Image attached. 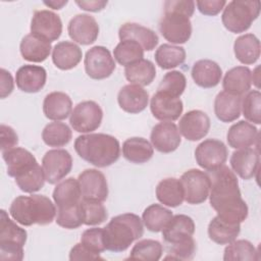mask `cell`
<instances>
[{
    "label": "cell",
    "mask_w": 261,
    "mask_h": 261,
    "mask_svg": "<svg viewBox=\"0 0 261 261\" xmlns=\"http://www.w3.org/2000/svg\"><path fill=\"white\" fill-rule=\"evenodd\" d=\"M211 173V188L208 196L211 207L224 220L233 223L245 221L249 209L242 198L236 173L225 165Z\"/></svg>",
    "instance_id": "obj_1"
},
{
    "label": "cell",
    "mask_w": 261,
    "mask_h": 261,
    "mask_svg": "<svg viewBox=\"0 0 261 261\" xmlns=\"http://www.w3.org/2000/svg\"><path fill=\"white\" fill-rule=\"evenodd\" d=\"M164 14L159 21V31L171 44H185L192 36L190 17L195 11L192 0H167L163 3Z\"/></svg>",
    "instance_id": "obj_2"
},
{
    "label": "cell",
    "mask_w": 261,
    "mask_h": 261,
    "mask_svg": "<svg viewBox=\"0 0 261 261\" xmlns=\"http://www.w3.org/2000/svg\"><path fill=\"white\" fill-rule=\"evenodd\" d=\"M77 155L96 167H107L115 163L120 156L118 140L107 134H86L74 141Z\"/></svg>",
    "instance_id": "obj_3"
},
{
    "label": "cell",
    "mask_w": 261,
    "mask_h": 261,
    "mask_svg": "<svg viewBox=\"0 0 261 261\" xmlns=\"http://www.w3.org/2000/svg\"><path fill=\"white\" fill-rule=\"evenodd\" d=\"M56 213L57 210L53 202L43 195L18 196L9 207L10 216L23 226L50 224Z\"/></svg>",
    "instance_id": "obj_4"
},
{
    "label": "cell",
    "mask_w": 261,
    "mask_h": 261,
    "mask_svg": "<svg viewBox=\"0 0 261 261\" xmlns=\"http://www.w3.org/2000/svg\"><path fill=\"white\" fill-rule=\"evenodd\" d=\"M144 234L142 219L134 213L116 215L104 227L106 250L120 253Z\"/></svg>",
    "instance_id": "obj_5"
},
{
    "label": "cell",
    "mask_w": 261,
    "mask_h": 261,
    "mask_svg": "<svg viewBox=\"0 0 261 261\" xmlns=\"http://www.w3.org/2000/svg\"><path fill=\"white\" fill-rule=\"evenodd\" d=\"M27 230L8 217L4 209L0 211V259L2 261H20L23 259V246Z\"/></svg>",
    "instance_id": "obj_6"
},
{
    "label": "cell",
    "mask_w": 261,
    "mask_h": 261,
    "mask_svg": "<svg viewBox=\"0 0 261 261\" xmlns=\"http://www.w3.org/2000/svg\"><path fill=\"white\" fill-rule=\"evenodd\" d=\"M260 2L250 0H232L223 8L221 20L226 30L240 34L250 29L259 16Z\"/></svg>",
    "instance_id": "obj_7"
},
{
    "label": "cell",
    "mask_w": 261,
    "mask_h": 261,
    "mask_svg": "<svg viewBox=\"0 0 261 261\" xmlns=\"http://www.w3.org/2000/svg\"><path fill=\"white\" fill-rule=\"evenodd\" d=\"M185 200L192 205L204 203L210 192L211 178L208 173L197 168L185 171L180 176Z\"/></svg>",
    "instance_id": "obj_8"
},
{
    "label": "cell",
    "mask_w": 261,
    "mask_h": 261,
    "mask_svg": "<svg viewBox=\"0 0 261 261\" xmlns=\"http://www.w3.org/2000/svg\"><path fill=\"white\" fill-rule=\"evenodd\" d=\"M103 111L100 105L92 100L83 101L76 104L69 116L72 128L82 134L96 130L102 122Z\"/></svg>",
    "instance_id": "obj_9"
},
{
    "label": "cell",
    "mask_w": 261,
    "mask_h": 261,
    "mask_svg": "<svg viewBox=\"0 0 261 261\" xmlns=\"http://www.w3.org/2000/svg\"><path fill=\"white\" fill-rule=\"evenodd\" d=\"M227 155L225 144L216 139L204 140L195 150V159L198 165L210 172L223 166L227 160Z\"/></svg>",
    "instance_id": "obj_10"
},
{
    "label": "cell",
    "mask_w": 261,
    "mask_h": 261,
    "mask_svg": "<svg viewBox=\"0 0 261 261\" xmlns=\"http://www.w3.org/2000/svg\"><path fill=\"white\" fill-rule=\"evenodd\" d=\"M85 70L93 80H104L109 77L115 69V60L110 51L104 46H94L86 53Z\"/></svg>",
    "instance_id": "obj_11"
},
{
    "label": "cell",
    "mask_w": 261,
    "mask_h": 261,
    "mask_svg": "<svg viewBox=\"0 0 261 261\" xmlns=\"http://www.w3.org/2000/svg\"><path fill=\"white\" fill-rule=\"evenodd\" d=\"M46 181L50 185L63 179L72 168V158L67 150L52 149L45 153L42 159Z\"/></svg>",
    "instance_id": "obj_12"
},
{
    "label": "cell",
    "mask_w": 261,
    "mask_h": 261,
    "mask_svg": "<svg viewBox=\"0 0 261 261\" xmlns=\"http://www.w3.org/2000/svg\"><path fill=\"white\" fill-rule=\"evenodd\" d=\"M77 181L82 199L104 202L108 197V185L105 175L95 168L85 169L80 173Z\"/></svg>",
    "instance_id": "obj_13"
},
{
    "label": "cell",
    "mask_w": 261,
    "mask_h": 261,
    "mask_svg": "<svg viewBox=\"0 0 261 261\" xmlns=\"http://www.w3.org/2000/svg\"><path fill=\"white\" fill-rule=\"evenodd\" d=\"M31 33L49 42L56 41L62 33L60 16L51 10H36L31 20Z\"/></svg>",
    "instance_id": "obj_14"
},
{
    "label": "cell",
    "mask_w": 261,
    "mask_h": 261,
    "mask_svg": "<svg viewBox=\"0 0 261 261\" xmlns=\"http://www.w3.org/2000/svg\"><path fill=\"white\" fill-rule=\"evenodd\" d=\"M67 32L73 42L81 45H90L99 36V24L95 17L90 14H76L69 20Z\"/></svg>",
    "instance_id": "obj_15"
},
{
    "label": "cell",
    "mask_w": 261,
    "mask_h": 261,
    "mask_svg": "<svg viewBox=\"0 0 261 261\" xmlns=\"http://www.w3.org/2000/svg\"><path fill=\"white\" fill-rule=\"evenodd\" d=\"M150 140L153 148L165 154L175 151L181 142L178 127L172 121H162L154 125Z\"/></svg>",
    "instance_id": "obj_16"
},
{
    "label": "cell",
    "mask_w": 261,
    "mask_h": 261,
    "mask_svg": "<svg viewBox=\"0 0 261 261\" xmlns=\"http://www.w3.org/2000/svg\"><path fill=\"white\" fill-rule=\"evenodd\" d=\"M210 129V118L202 110L188 111L178 122V130L188 141L196 142L207 136Z\"/></svg>",
    "instance_id": "obj_17"
},
{
    "label": "cell",
    "mask_w": 261,
    "mask_h": 261,
    "mask_svg": "<svg viewBox=\"0 0 261 261\" xmlns=\"http://www.w3.org/2000/svg\"><path fill=\"white\" fill-rule=\"evenodd\" d=\"M2 158L6 163L7 174L17 178L39 166L35 156L27 149L15 147L2 152Z\"/></svg>",
    "instance_id": "obj_18"
},
{
    "label": "cell",
    "mask_w": 261,
    "mask_h": 261,
    "mask_svg": "<svg viewBox=\"0 0 261 261\" xmlns=\"http://www.w3.org/2000/svg\"><path fill=\"white\" fill-rule=\"evenodd\" d=\"M150 109L156 119L161 121H174L181 115L184 104L180 98L157 91L151 98Z\"/></svg>",
    "instance_id": "obj_19"
},
{
    "label": "cell",
    "mask_w": 261,
    "mask_h": 261,
    "mask_svg": "<svg viewBox=\"0 0 261 261\" xmlns=\"http://www.w3.org/2000/svg\"><path fill=\"white\" fill-rule=\"evenodd\" d=\"M230 166L234 173L243 179H251L259 169L260 156L257 149L243 148L234 151L229 159Z\"/></svg>",
    "instance_id": "obj_20"
},
{
    "label": "cell",
    "mask_w": 261,
    "mask_h": 261,
    "mask_svg": "<svg viewBox=\"0 0 261 261\" xmlns=\"http://www.w3.org/2000/svg\"><path fill=\"white\" fill-rule=\"evenodd\" d=\"M119 107L130 114H137L146 109L149 103V94L141 86L125 85L117 94Z\"/></svg>",
    "instance_id": "obj_21"
},
{
    "label": "cell",
    "mask_w": 261,
    "mask_h": 261,
    "mask_svg": "<svg viewBox=\"0 0 261 261\" xmlns=\"http://www.w3.org/2000/svg\"><path fill=\"white\" fill-rule=\"evenodd\" d=\"M46 80V69L40 65L24 64L17 69L15 74L17 88L25 93H38L44 88Z\"/></svg>",
    "instance_id": "obj_22"
},
{
    "label": "cell",
    "mask_w": 261,
    "mask_h": 261,
    "mask_svg": "<svg viewBox=\"0 0 261 261\" xmlns=\"http://www.w3.org/2000/svg\"><path fill=\"white\" fill-rule=\"evenodd\" d=\"M118 37L122 40H133L139 43L144 50L151 51L158 45L159 38L157 34L142 24L136 22H125L118 31Z\"/></svg>",
    "instance_id": "obj_23"
},
{
    "label": "cell",
    "mask_w": 261,
    "mask_h": 261,
    "mask_svg": "<svg viewBox=\"0 0 261 261\" xmlns=\"http://www.w3.org/2000/svg\"><path fill=\"white\" fill-rule=\"evenodd\" d=\"M192 79L195 84L204 89L216 87L221 80V67L213 60L200 59L196 61L192 67Z\"/></svg>",
    "instance_id": "obj_24"
},
{
    "label": "cell",
    "mask_w": 261,
    "mask_h": 261,
    "mask_svg": "<svg viewBox=\"0 0 261 261\" xmlns=\"http://www.w3.org/2000/svg\"><path fill=\"white\" fill-rule=\"evenodd\" d=\"M194 232V220L188 215L176 214L162 229V238L166 245H171L193 237Z\"/></svg>",
    "instance_id": "obj_25"
},
{
    "label": "cell",
    "mask_w": 261,
    "mask_h": 261,
    "mask_svg": "<svg viewBox=\"0 0 261 261\" xmlns=\"http://www.w3.org/2000/svg\"><path fill=\"white\" fill-rule=\"evenodd\" d=\"M51 42L34 34L25 35L19 45L22 58L30 62H43L51 53Z\"/></svg>",
    "instance_id": "obj_26"
},
{
    "label": "cell",
    "mask_w": 261,
    "mask_h": 261,
    "mask_svg": "<svg viewBox=\"0 0 261 261\" xmlns=\"http://www.w3.org/2000/svg\"><path fill=\"white\" fill-rule=\"evenodd\" d=\"M258 138L259 132L257 127L246 120L233 123L226 134L228 146L233 149L250 148L257 143Z\"/></svg>",
    "instance_id": "obj_27"
},
{
    "label": "cell",
    "mask_w": 261,
    "mask_h": 261,
    "mask_svg": "<svg viewBox=\"0 0 261 261\" xmlns=\"http://www.w3.org/2000/svg\"><path fill=\"white\" fill-rule=\"evenodd\" d=\"M72 101L63 92H51L46 95L43 102V112L45 116L54 121L67 118L71 114Z\"/></svg>",
    "instance_id": "obj_28"
},
{
    "label": "cell",
    "mask_w": 261,
    "mask_h": 261,
    "mask_svg": "<svg viewBox=\"0 0 261 261\" xmlns=\"http://www.w3.org/2000/svg\"><path fill=\"white\" fill-rule=\"evenodd\" d=\"M82 49L69 41L57 43L52 50V61L61 70H69L75 67L82 60Z\"/></svg>",
    "instance_id": "obj_29"
},
{
    "label": "cell",
    "mask_w": 261,
    "mask_h": 261,
    "mask_svg": "<svg viewBox=\"0 0 261 261\" xmlns=\"http://www.w3.org/2000/svg\"><path fill=\"white\" fill-rule=\"evenodd\" d=\"M242 112V97L227 93L219 92L214 100V113L222 122H231L237 120Z\"/></svg>",
    "instance_id": "obj_30"
},
{
    "label": "cell",
    "mask_w": 261,
    "mask_h": 261,
    "mask_svg": "<svg viewBox=\"0 0 261 261\" xmlns=\"http://www.w3.org/2000/svg\"><path fill=\"white\" fill-rule=\"evenodd\" d=\"M252 85V71L248 66H236L226 71L222 88L225 92L242 97L250 91Z\"/></svg>",
    "instance_id": "obj_31"
},
{
    "label": "cell",
    "mask_w": 261,
    "mask_h": 261,
    "mask_svg": "<svg viewBox=\"0 0 261 261\" xmlns=\"http://www.w3.org/2000/svg\"><path fill=\"white\" fill-rule=\"evenodd\" d=\"M52 196L57 209L68 208L79 204L82 201V193L77 179L68 177L60 181L55 187Z\"/></svg>",
    "instance_id": "obj_32"
},
{
    "label": "cell",
    "mask_w": 261,
    "mask_h": 261,
    "mask_svg": "<svg viewBox=\"0 0 261 261\" xmlns=\"http://www.w3.org/2000/svg\"><path fill=\"white\" fill-rule=\"evenodd\" d=\"M122 155L132 163L143 164L148 162L153 157L154 148L146 139L133 137L123 142Z\"/></svg>",
    "instance_id": "obj_33"
},
{
    "label": "cell",
    "mask_w": 261,
    "mask_h": 261,
    "mask_svg": "<svg viewBox=\"0 0 261 261\" xmlns=\"http://www.w3.org/2000/svg\"><path fill=\"white\" fill-rule=\"evenodd\" d=\"M260 48V41L254 34L242 35L233 43L236 58L246 65L253 64L259 59Z\"/></svg>",
    "instance_id": "obj_34"
},
{
    "label": "cell",
    "mask_w": 261,
    "mask_h": 261,
    "mask_svg": "<svg viewBox=\"0 0 261 261\" xmlns=\"http://www.w3.org/2000/svg\"><path fill=\"white\" fill-rule=\"evenodd\" d=\"M241 231V223H233L222 219L218 215L208 224L210 240L218 245H227L234 241Z\"/></svg>",
    "instance_id": "obj_35"
},
{
    "label": "cell",
    "mask_w": 261,
    "mask_h": 261,
    "mask_svg": "<svg viewBox=\"0 0 261 261\" xmlns=\"http://www.w3.org/2000/svg\"><path fill=\"white\" fill-rule=\"evenodd\" d=\"M157 200L168 207H177L185 200L182 186L175 177H166L159 181L156 187Z\"/></svg>",
    "instance_id": "obj_36"
},
{
    "label": "cell",
    "mask_w": 261,
    "mask_h": 261,
    "mask_svg": "<svg viewBox=\"0 0 261 261\" xmlns=\"http://www.w3.org/2000/svg\"><path fill=\"white\" fill-rule=\"evenodd\" d=\"M125 79L133 85L141 87L150 85L156 76V67L149 59H141L124 68Z\"/></svg>",
    "instance_id": "obj_37"
},
{
    "label": "cell",
    "mask_w": 261,
    "mask_h": 261,
    "mask_svg": "<svg viewBox=\"0 0 261 261\" xmlns=\"http://www.w3.org/2000/svg\"><path fill=\"white\" fill-rule=\"evenodd\" d=\"M155 61L162 69H171L182 64L186 60V50L184 47L162 44L155 51Z\"/></svg>",
    "instance_id": "obj_38"
},
{
    "label": "cell",
    "mask_w": 261,
    "mask_h": 261,
    "mask_svg": "<svg viewBox=\"0 0 261 261\" xmlns=\"http://www.w3.org/2000/svg\"><path fill=\"white\" fill-rule=\"evenodd\" d=\"M172 216V212L169 209L159 204H152L144 210L142 221L148 230L159 232L162 231Z\"/></svg>",
    "instance_id": "obj_39"
},
{
    "label": "cell",
    "mask_w": 261,
    "mask_h": 261,
    "mask_svg": "<svg viewBox=\"0 0 261 261\" xmlns=\"http://www.w3.org/2000/svg\"><path fill=\"white\" fill-rule=\"evenodd\" d=\"M72 138L70 127L60 121L48 123L42 132V139L49 147H63L67 145Z\"/></svg>",
    "instance_id": "obj_40"
},
{
    "label": "cell",
    "mask_w": 261,
    "mask_h": 261,
    "mask_svg": "<svg viewBox=\"0 0 261 261\" xmlns=\"http://www.w3.org/2000/svg\"><path fill=\"white\" fill-rule=\"evenodd\" d=\"M113 57L120 65L126 67L143 59L144 49L136 41L122 40L115 46Z\"/></svg>",
    "instance_id": "obj_41"
},
{
    "label": "cell",
    "mask_w": 261,
    "mask_h": 261,
    "mask_svg": "<svg viewBox=\"0 0 261 261\" xmlns=\"http://www.w3.org/2000/svg\"><path fill=\"white\" fill-rule=\"evenodd\" d=\"M258 252L253 244L247 240H234L227 244L223 253L224 261H253L258 260Z\"/></svg>",
    "instance_id": "obj_42"
},
{
    "label": "cell",
    "mask_w": 261,
    "mask_h": 261,
    "mask_svg": "<svg viewBox=\"0 0 261 261\" xmlns=\"http://www.w3.org/2000/svg\"><path fill=\"white\" fill-rule=\"evenodd\" d=\"M163 247L160 242L155 240H141L134 245L130 250L128 259L158 261L162 257Z\"/></svg>",
    "instance_id": "obj_43"
},
{
    "label": "cell",
    "mask_w": 261,
    "mask_h": 261,
    "mask_svg": "<svg viewBox=\"0 0 261 261\" xmlns=\"http://www.w3.org/2000/svg\"><path fill=\"white\" fill-rule=\"evenodd\" d=\"M187 79L179 70H171L165 73L161 80L157 91L166 95L179 98L186 90Z\"/></svg>",
    "instance_id": "obj_44"
},
{
    "label": "cell",
    "mask_w": 261,
    "mask_h": 261,
    "mask_svg": "<svg viewBox=\"0 0 261 261\" xmlns=\"http://www.w3.org/2000/svg\"><path fill=\"white\" fill-rule=\"evenodd\" d=\"M261 94L258 90H252L242 99V111L244 117L255 124L261 123Z\"/></svg>",
    "instance_id": "obj_45"
},
{
    "label": "cell",
    "mask_w": 261,
    "mask_h": 261,
    "mask_svg": "<svg viewBox=\"0 0 261 261\" xmlns=\"http://www.w3.org/2000/svg\"><path fill=\"white\" fill-rule=\"evenodd\" d=\"M84 224L86 225H99L103 223L107 217L108 213L102 202L83 200L81 201Z\"/></svg>",
    "instance_id": "obj_46"
},
{
    "label": "cell",
    "mask_w": 261,
    "mask_h": 261,
    "mask_svg": "<svg viewBox=\"0 0 261 261\" xmlns=\"http://www.w3.org/2000/svg\"><path fill=\"white\" fill-rule=\"evenodd\" d=\"M55 221L59 226L67 229H75L84 224L81 202L68 208L57 209V216Z\"/></svg>",
    "instance_id": "obj_47"
},
{
    "label": "cell",
    "mask_w": 261,
    "mask_h": 261,
    "mask_svg": "<svg viewBox=\"0 0 261 261\" xmlns=\"http://www.w3.org/2000/svg\"><path fill=\"white\" fill-rule=\"evenodd\" d=\"M45 174L43 167L40 165L24 175L15 178V182L20 191L29 194L40 191L45 184Z\"/></svg>",
    "instance_id": "obj_48"
},
{
    "label": "cell",
    "mask_w": 261,
    "mask_h": 261,
    "mask_svg": "<svg viewBox=\"0 0 261 261\" xmlns=\"http://www.w3.org/2000/svg\"><path fill=\"white\" fill-rule=\"evenodd\" d=\"M197 250V245L193 237H190L180 242L167 246V255L165 260H191L194 258Z\"/></svg>",
    "instance_id": "obj_49"
},
{
    "label": "cell",
    "mask_w": 261,
    "mask_h": 261,
    "mask_svg": "<svg viewBox=\"0 0 261 261\" xmlns=\"http://www.w3.org/2000/svg\"><path fill=\"white\" fill-rule=\"evenodd\" d=\"M81 243L90 251L100 254L106 251L104 228L92 227L86 229L81 237Z\"/></svg>",
    "instance_id": "obj_50"
},
{
    "label": "cell",
    "mask_w": 261,
    "mask_h": 261,
    "mask_svg": "<svg viewBox=\"0 0 261 261\" xmlns=\"http://www.w3.org/2000/svg\"><path fill=\"white\" fill-rule=\"evenodd\" d=\"M198 7V10L208 16L217 15L226 5L224 0H198L195 2Z\"/></svg>",
    "instance_id": "obj_51"
},
{
    "label": "cell",
    "mask_w": 261,
    "mask_h": 261,
    "mask_svg": "<svg viewBox=\"0 0 261 261\" xmlns=\"http://www.w3.org/2000/svg\"><path fill=\"white\" fill-rule=\"evenodd\" d=\"M0 133H1V151L5 152L18 144V137L15 130L6 124L0 125Z\"/></svg>",
    "instance_id": "obj_52"
},
{
    "label": "cell",
    "mask_w": 261,
    "mask_h": 261,
    "mask_svg": "<svg viewBox=\"0 0 261 261\" xmlns=\"http://www.w3.org/2000/svg\"><path fill=\"white\" fill-rule=\"evenodd\" d=\"M69 260H103V258L100 254L90 251L82 243H79L71 248L69 252Z\"/></svg>",
    "instance_id": "obj_53"
},
{
    "label": "cell",
    "mask_w": 261,
    "mask_h": 261,
    "mask_svg": "<svg viewBox=\"0 0 261 261\" xmlns=\"http://www.w3.org/2000/svg\"><path fill=\"white\" fill-rule=\"evenodd\" d=\"M0 97L1 99L9 96L14 89V82L11 73L5 68L0 70Z\"/></svg>",
    "instance_id": "obj_54"
},
{
    "label": "cell",
    "mask_w": 261,
    "mask_h": 261,
    "mask_svg": "<svg viewBox=\"0 0 261 261\" xmlns=\"http://www.w3.org/2000/svg\"><path fill=\"white\" fill-rule=\"evenodd\" d=\"M75 3L83 10L91 11V12H98V11H101L102 9H104L108 2L105 0H90V1L76 0Z\"/></svg>",
    "instance_id": "obj_55"
},
{
    "label": "cell",
    "mask_w": 261,
    "mask_h": 261,
    "mask_svg": "<svg viewBox=\"0 0 261 261\" xmlns=\"http://www.w3.org/2000/svg\"><path fill=\"white\" fill-rule=\"evenodd\" d=\"M44 4L52 9H61L64 5L67 4V0H51V1H44Z\"/></svg>",
    "instance_id": "obj_56"
}]
</instances>
